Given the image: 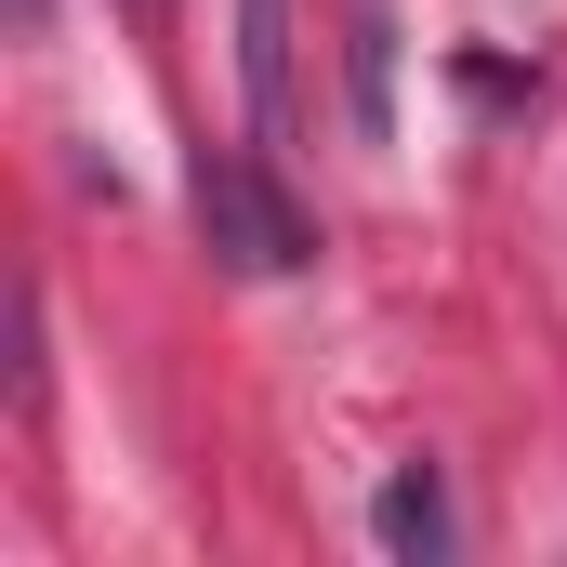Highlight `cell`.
Instances as JSON below:
<instances>
[{
    "instance_id": "1",
    "label": "cell",
    "mask_w": 567,
    "mask_h": 567,
    "mask_svg": "<svg viewBox=\"0 0 567 567\" xmlns=\"http://www.w3.org/2000/svg\"><path fill=\"white\" fill-rule=\"evenodd\" d=\"M185 198H198V238H212L225 278H303L317 265V225L290 212V185L265 172V145H198Z\"/></svg>"
},
{
    "instance_id": "2",
    "label": "cell",
    "mask_w": 567,
    "mask_h": 567,
    "mask_svg": "<svg viewBox=\"0 0 567 567\" xmlns=\"http://www.w3.org/2000/svg\"><path fill=\"white\" fill-rule=\"evenodd\" d=\"M370 542H383L396 567H449V542H462V528H449V475H435V462H396V475H383Z\"/></svg>"
},
{
    "instance_id": "3",
    "label": "cell",
    "mask_w": 567,
    "mask_h": 567,
    "mask_svg": "<svg viewBox=\"0 0 567 567\" xmlns=\"http://www.w3.org/2000/svg\"><path fill=\"white\" fill-rule=\"evenodd\" d=\"M238 80H251V120L278 145L290 133V0H238Z\"/></svg>"
},
{
    "instance_id": "4",
    "label": "cell",
    "mask_w": 567,
    "mask_h": 567,
    "mask_svg": "<svg viewBox=\"0 0 567 567\" xmlns=\"http://www.w3.org/2000/svg\"><path fill=\"white\" fill-rule=\"evenodd\" d=\"M13 13H27V27H40V0H13Z\"/></svg>"
}]
</instances>
